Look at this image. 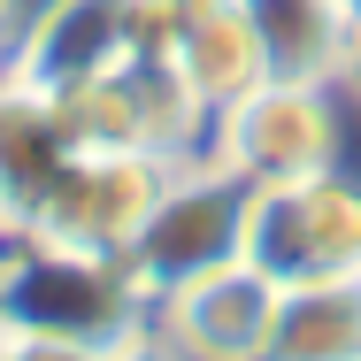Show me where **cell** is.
I'll use <instances>...</instances> for the list:
<instances>
[{
    "label": "cell",
    "mask_w": 361,
    "mask_h": 361,
    "mask_svg": "<svg viewBox=\"0 0 361 361\" xmlns=\"http://www.w3.org/2000/svg\"><path fill=\"white\" fill-rule=\"evenodd\" d=\"M0 315L31 323V331H77V338H100V346H123L146 323V292L131 285L123 262L8 238L0 246Z\"/></svg>",
    "instance_id": "6"
},
{
    "label": "cell",
    "mask_w": 361,
    "mask_h": 361,
    "mask_svg": "<svg viewBox=\"0 0 361 361\" xmlns=\"http://www.w3.org/2000/svg\"><path fill=\"white\" fill-rule=\"evenodd\" d=\"M108 361H185V354H177V346H169V338H161L154 323H139V331H131L123 346H108Z\"/></svg>",
    "instance_id": "13"
},
{
    "label": "cell",
    "mask_w": 361,
    "mask_h": 361,
    "mask_svg": "<svg viewBox=\"0 0 361 361\" xmlns=\"http://www.w3.org/2000/svg\"><path fill=\"white\" fill-rule=\"evenodd\" d=\"M269 315H277V277H262L254 262H223V269L161 292L146 307V323L185 361H262L269 354Z\"/></svg>",
    "instance_id": "7"
},
{
    "label": "cell",
    "mask_w": 361,
    "mask_h": 361,
    "mask_svg": "<svg viewBox=\"0 0 361 361\" xmlns=\"http://www.w3.org/2000/svg\"><path fill=\"white\" fill-rule=\"evenodd\" d=\"M354 8L361 0H246L254 39L269 77H307V85H338L346 39H354Z\"/></svg>",
    "instance_id": "10"
},
{
    "label": "cell",
    "mask_w": 361,
    "mask_h": 361,
    "mask_svg": "<svg viewBox=\"0 0 361 361\" xmlns=\"http://www.w3.org/2000/svg\"><path fill=\"white\" fill-rule=\"evenodd\" d=\"M16 354V323H8V315H0V361Z\"/></svg>",
    "instance_id": "16"
},
{
    "label": "cell",
    "mask_w": 361,
    "mask_h": 361,
    "mask_svg": "<svg viewBox=\"0 0 361 361\" xmlns=\"http://www.w3.org/2000/svg\"><path fill=\"white\" fill-rule=\"evenodd\" d=\"M169 62H177V77L208 100V116H216V108H231L238 92H254V85L269 77L246 0H200V8L185 16V31H177Z\"/></svg>",
    "instance_id": "9"
},
{
    "label": "cell",
    "mask_w": 361,
    "mask_h": 361,
    "mask_svg": "<svg viewBox=\"0 0 361 361\" xmlns=\"http://www.w3.org/2000/svg\"><path fill=\"white\" fill-rule=\"evenodd\" d=\"M70 154H77V131H70L62 92H47V85H31L23 70L0 62V200L16 223L31 216V200L54 185V169Z\"/></svg>",
    "instance_id": "8"
},
{
    "label": "cell",
    "mask_w": 361,
    "mask_h": 361,
    "mask_svg": "<svg viewBox=\"0 0 361 361\" xmlns=\"http://www.w3.org/2000/svg\"><path fill=\"white\" fill-rule=\"evenodd\" d=\"M8 238H16V216H8V200H0V246H8Z\"/></svg>",
    "instance_id": "17"
},
{
    "label": "cell",
    "mask_w": 361,
    "mask_h": 361,
    "mask_svg": "<svg viewBox=\"0 0 361 361\" xmlns=\"http://www.w3.org/2000/svg\"><path fill=\"white\" fill-rule=\"evenodd\" d=\"M246 262L277 285L361 277V177L338 161L292 185H262L246 223Z\"/></svg>",
    "instance_id": "5"
},
{
    "label": "cell",
    "mask_w": 361,
    "mask_h": 361,
    "mask_svg": "<svg viewBox=\"0 0 361 361\" xmlns=\"http://www.w3.org/2000/svg\"><path fill=\"white\" fill-rule=\"evenodd\" d=\"M338 92H346V108H361V8H354V39H346V62H338Z\"/></svg>",
    "instance_id": "14"
},
{
    "label": "cell",
    "mask_w": 361,
    "mask_h": 361,
    "mask_svg": "<svg viewBox=\"0 0 361 361\" xmlns=\"http://www.w3.org/2000/svg\"><path fill=\"white\" fill-rule=\"evenodd\" d=\"M262 361H361V277L277 285Z\"/></svg>",
    "instance_id": "11"
},
{
    "label": "cell",
    "mask_w": 361,
    "mask_h": 361,
    "mask_svg": "<svg viewBox=\"0 0 361 361\" xmlns=\"http://www.w3.org/2000/svg\"><path fill=\"white\" fill-rule=\"evenodd\" d=\"M169 161L123 154V146H77L54 169V185L31 200V216L16 223V238L54 246V254H92V262H123L139 238L146 208L161 192Z\"/></svg>",
    "instance_id": "3"
},
{
    "label": "cell",
    "mask_w": 361,
    "mask_h": 361,
    "mask_svg": "<svg viewBox=\"0 0 361 361\" xmlns=\"http://www.w3.org/2000/svg\"><path fill=\"white\" fill-rule=\"evenodd\" d=\"M208 154L254 192L338 169L346 161V92L307 85V77H262L254 92H238L231 108L208 116Z\"/></svg>",
    "instance_id": "2"
},
{
    "label": "cell",
    "mask_w": 361,
    "mask_h": 361,
    "mask_svg": "<svg viewBox=\"0 0 361 361\" xmlns=\"http://www.w3.org/2000/svg\"><path fill=\"white\" fill-rule=\"evenodd\" d=\"M246 223H254V185L231 177L216 154H192V161H169L154 208H146L139 238L123 254L131 285L146 292V307L161 292L192 285L223 262H246Z\"/></svg>",
    "instance_id": "1"
},
{
    "label": "cell",
    "mask_w": 361,
    "mask_h": 361,
    "mask_svg": "<svg viewBox=\"0 0 361 361\" xmlns=\"http://www.w3.org/2000/svg\"><path fill=\"white\" fill-rule=\"evenodd\" d=\"M8 361H108V346L77 338V331H31V323H16V354Z\"/></svg>",
    "instance_id": "12"
},
{
    "label": "cell",
    "mask_w": 361,
    "mask_h": 361,
    "mask_svg": "<svg viewBox=\"0 0 361 361\" xmlns=\"http://www.w3.org/2000/svg\"><path fill=\"white\" fill-rule=\"evenodd\" d=\"M77 146H123L154 161H192L208 154V100L177 77L169 54H131L116 70L85 77L62 92Z\"/></svg>",
    "instance_id": "4"
},
{
    "label": "cell",
    "mask_w": 361,
    "mask_h": 361,
    "mask_svg": "<svg viewBox=\"0 0 361 361\" xmlns=\"http://www.w3.org/2000/svg\"><path fill=\"white\" fill-rule=\"evenodd\" d=\"M23 16H31V0H0V62H8V47H16Z\"/></svg>",
    "instance_id": "15"
}]
</instances>
